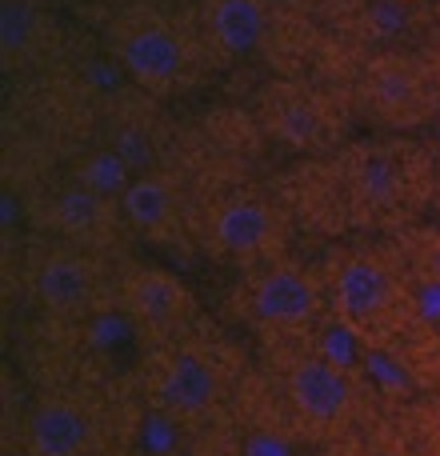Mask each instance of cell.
I'll return each mask as SVG.
<instances>
[{"mask_svg":"<svg viewBox=\"0 0 440 456\" xmlns=\"http://www.w3.org/2000/svg\"><path fill=\"white\" fill-rule=\"evenodd\" d=\"M332 168L353 221H393L401 213H412L433 184V165L425 149L396 136L348 144L332 160Z\"/></svg>","mask_w":440,"mask_h":456,"instance_id":"6da1fadb","label":"cell"},{"mask_svg":"<svg viewBox=\"0 0 440 456\" xmlns=\"http://www.w3.org/2000/svg\"><path fill=\"white\" fill-rule=\"evenodd\" d=\"M361 104L380 128L409 133L436 117L440 85L420 56L380 53L361 72Z\"/></svg>","mask_w":440,"mask_h":456,"instance_id":"7a4b0ae2","label":"cell"},{"mask_svg":"<svg viewBox=\"0 0 440 456\" xmlns=\"http://www.w3.org/2000/svg\"><path fill=\"white\" fill-rule=\"evenodd\" d=\"M112 56L149 93H173L189 72V45L165 12L128 8L112 20Z\"/></svg>","mask_w":440,"mask_h":456,"instance_id":"3957f363","label":"cell"},{"mask_svg":"<svg viewBox=\"0 0 440 456\" xmlns=\"http://www.w3.org/2000/svg\"><path fill=\"white\" fill-rule=\"evenodd\" d=\"M205 240L224 260H265L284 240V213L257 192H228L205 213Z\"/></svg>","mask_w":440,"mask_h":456,"instance_id":"277c9868","label":"cell"},{"mask_svg":"<svg viewBox=\"0 0 440 456\" xmlns=\"http://www.w3.org/2000/svg\"><path fill=\"white\" fill-rule=\"evenodd\" d=\"M257 120L276 144L292 152H324L337 133L329 104L297 80H273L260 88Z\"/></svg>","mask_w":440,"mask_h":456,"instance_id":"5b68a950","label":"cell"},{"mask_svg":"<svg viewBox=\"0 0 440 456\" xmlns=\"http://www.w3.org/2000/svg\"><path fill=\"white\" fill-rule=\"evenodd\" d=\"M289 404L313 433H345L356 417V388L345 369H337L324 356H297L284 372Z\"/></svg>","mask_w":440,"mask_h":456,"instance_id":"8992f818","label":"cell"},{"mask_svg":"<svg viewBox=\"0 0 440 456\" xmlns=\"http://www.w3.org/2000/svg\"><path fill=\"white\" fill-rule=\"evenodd\" d=\"M244 308L265 329H305L321 313V284L300 265H265L244 289Z\"/></svg>","mask_w":440,"mask_h":456,"instance_id":"52a82bcc","label":"cell"},{"mask_svg":"<svg viewBox=\"0 0 440 456\" xmlns=\"http://www.w3.org/2000/svg\"><path fill=\"white\" fill-rule=\"evenodd\" d=\"M401 284L385 256L377 252H353L340 260L337 281H332V305L337 316L353 329H377L388 321V313L396 308Z\"/></svg>","mask_w":440,"mask_h":456,"instance_id":"ba28073f","label":"cell"},{"mask_svg":"<svg viewBox=\"0 0 440 456\" xmlns=\"http://www.w3.org/2000/svg\"><path fill=\"white\" fill-rule=\"evenodd\" d=\"M220 396V369L200 348H176L152 377V404L173 420H200Z\"/></svg>","mask_w":440,"mask_h":456,"instance_id":"9c48e42d","label":"cell"},{"mask_svg":"<svg viewBox=\"0 0 440 456\" xmlns=\"http://www.w3.org/2000/svg\"><path fill=\"white\" fill-rule=\"evenodd\" d=\"M29 456H88L96 444L93 409L77 396H45L24 425Z\"/></svg>","mask_w":440,"mask_h":456,"instance_id":"30bf717a","label":"cell"},{"mask_svg":"<svg viewBox=\"0 0 440 456\" xmlns=\"http://www.w3.org/2000/svg\"><path fill=\"white\" fill-rule=\"evenodd\" d=\"M101 273H96V260L88 256V248L64 240L61 248L45 252L32 273V292L45 308L53 313H80V308L93 305Z\"/></svg>","mask_w":440,"mask_h":456,"instance_id":"8fae6325","label":"cell"},{"mask_svg":"<svg viewBox=\"0 0 440 456\" xmlns=\"http://www.w3.org/2000/svg\"><path fill=\"white\" fill-rule=\"evenodd\" d=\"M120 305L141 329L149 332H168L189 316L192 300L189 289L165 268H133L120 284Z\"/></svg>","mask_w":440,"mask_h":456,"instance_id":"7c38bea8","label":"cell"},{"mask_svg":"<svg viewBox=\"0 0 440 456\" xmlns=\"http://www.w3.org/2000/svg\"><path fill=\"white\" fill-rule=\"evenodd\" d=\"M48 228H53L61 240L69 244H101L104 236H112V228L120 221V205L117 200H104L101 192L85 189L80 181H69L64 189H56L45 205Z\"/></svg>","mask_w":440,"mask_h":456,"instance_id":"4fadbf2b","label":"cell"},{"mask_svg":"<svg viewBox=\"0 0 440 456\" xmlns=\"http://www.w3.org/2000/svg\"><path fill=\"white\" fill-rule=\"evenodd\" d=\"M273 8L268 0H208L205 4V32L216 53L249 56L265 45Z\"/></svg>","mask_w":440,"mask_h":456,"instance_id":"5bb4252c","label":"cell"},{"mask_svg":"<svg viewBox=\"0 0 440 456\" xmlns=\"http://www.w3.org/2000/svg\"><path fill=\"white\" fill-rule=\"evenodd\" d=\"M117 205L120 224H128L141 236H165L176 224V189L157 173H136Z\"/></svg>","mask_w":440,"mask_h":456,"instance_id":"9a60e30c","label":"cell"},{"mask_svg":"<svg viewBox=\"0 0 440 456\" xmlns=\"http://www.w3.org/2000/svg\"><path fill=\"white\" fill-rule=\"evenodd\" d=\"M133 176H136V173H133V165H128V157L117 149V144H112V149H93V152H85L72 181H80L85 189L101 192L104 200H120V197H125V189L133 184Z\"/></svg>","mask_w":440,"mask_h":456,"instance_id":"2e32d148","label":"cell"},{"mask_svg":"<svg viewBox=\"0 0 440 456\" xmlns=\"http://www.w3.org/2000/svg\"><path fill=\"white\" fill-rule=\"evenodd\" d=\"M40 37V8L32 0H0V53L4 61H20Z\"/></svg>","mask_w":440,"mask_h":456,"instance_id":"e0dca14e","label":"cell"},{"mask_svg":"<svg viewBox=\"0 0 440 456\" xmlns=\"http://www.w3.org/2000/svg\"><path fill=\"white\" fill-rule=\"evenodd\" d=\"M409 256H412V265L428 276V281L440 284V228H425V232L412 236Z\"/></svg>","mask_w":440,"mask_h":456,"instance_id":"ac0fdd59","label":"cell"},{"mask_svg":"<svg viewBox=\"0 0 440 456\" xmlns=\"http://www.w3.org/2000/svg\"><path fill=\"white\" fill-rule=\"evenodd\" d=\"M428 449H433V456H440V404L428 417Z\"/></svg>","mask_w":440,"mask_h":456,"instance_id":"d6986e66","label":"cell"},{"mask_svg":"<svg viewBox=\"0 0 440 456\" xmlns=\"http://www.w3.org/2000/svg\"><path fill=\"white\" fill-rule=\"evenodd\" d=\"M425 61H428V69H433V77H436V85H440V45H436L433 53L425 56Z\"/></svg>","mask_w":440,"mask_h":456,"instance_id":"ffe728a7","label":"cell"},{"mask_svg":"<svg viewBox=\"0 0 440 456\" xmlns=\"http://www.w3.org/2000/svg\"><path fill=\"white\" fill-rule=\"evenodd\" d=\"M345 456H388V452L372 449V444H361V449H353V452H345Z\"/></svg>","mask_w":440,"mask_h":456,"instance_id":"44dd1931","label":"cell"},{"mask_svg":"<svg viewBox=\"0 0 440 456\" xmlns=\"http://www.w3.org/2000/svg\"><path fill=\"white\" fill-rule=\"evenodd\" d=\"M168 456H205V452H168Z\"/></svg>","mask_w":440,"mask_h":456,"instance_id":"7402d4cb","label":"cell"}]
</instances>
